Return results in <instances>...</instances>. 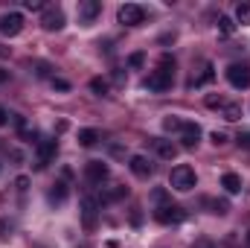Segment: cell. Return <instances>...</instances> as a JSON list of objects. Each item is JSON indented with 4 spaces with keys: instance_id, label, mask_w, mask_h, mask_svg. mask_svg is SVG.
Returning <instances> with one entry per match:
<instances>
[{
    "instance_id": "obj_1",
    "label": "cell",
    "mask_w": 250,
    "mask_h": 248,
    "mask_svg": "<svg viewBox=\"0 0 250 248\" xmlns=\"http://www.w3.org/2000/svg\"><path fill=\"white\" fill-rule=\"evenodd\" d=\"M172 82H175V59H169V56H163L160 64H157V70H151L148 76H146V88L151 91V94H163V91H169L172 88Z\"/></svg>"
},
{
    "instance_id": "obj_2",
    "label": "cell",
    "mask_w": 250,
    "mask_h": 248,
    "mask_svg": "<svg viewBox=\"0 0 250 248\" xmlns=\"http://www.w3.org/2000/svg\"><path fill=\"white\" fill-rule=\"evenodd\" d=\"M169 184H172V190H178V193H189L192 187L198 184L195 170H192V167H187V164L175 167V170H172V175H169Z\"/></svg>"
},
{
    "instance_id": "obj_3",
    "label": "cell",
    "mask_w": 250,
    "mask_h": 248,
    "mask_svg": "<svg viewBox=\"0 0 250 248\" xmlns=\"http://www.w3.org/2000/svg\"><path fill=\"white\" fill-rule=\"evenodd\" d=\"M56 152H59V140H53V137L38 140L35 143V170H47L50 161L56 158Z\"/></svg>"
},
{
    "instance_id": "obj_4",
    "label": "cell",
    "mask_w": 250,
    "mask_h": 248,
    "mask_svg": "<svg viewBox=\"0 0 250 248\" xmlns=\"http://www.w3.org/2000/svg\"><path fill=\"white\" fill-rule=\"evenodd\" d=\"M154 219L160 222V225H178V222H184L187 219V210L181 207V204H163V207H154Z\"/></svg>"
},
{
    "instance_id": "obj_5",
    "label": "cell",
    "mask_w": 250,
    "mask_h": 248,
    "mask_svg": "<svg viewBox=\"0 0 250 248\" xmlns=\"http://www.w3.org/2000/svg\"><path fill=\"white\" fill-rule=\"evenodd\" d=\"M117 18H120V24H125V26H140L146 21V9L137 6V3H125V6H120Z\"/></svg>"
},
{
    "instance_id": "obj_6",
    "label": "cell",
    "mask_w": 250,
    "mask_h": 248,
    "mask_svg": "<svg viewBox=\"0 0 250 248\" xmlns=\"http://www.w3.org/2000/svg\"><path fill=\"white\" fill-rule=\"evenodd\" d=\"M64 24H67V18H64V12L59 6H47V9H44L41 26H44L47 32H59V29H64Z\"/></svg>"
},
{
    "instance_id": "obj_7",
    "label": "cell",
    "mask_w": 250,
    "mask_h": 248,
    "mask_svg": "<svg viewBox=\"0 0 250 248\" xmlns=\"http://www.w3.org/2000/svg\"><path fill=\"white\" fill-rule=\"evenodd\" d=\"M227 82H230L236 91L250 88V67L248 64H230V67H227Z\"/></svg>"
},
{
    "instance_id": "obj_8",
    "label": "cell",
    "mask_w": 250,
    "mask_h": 248,
    "mask_svg": "<svg viewBox=\"0 0 250 248\" xmlns=\"http://www.w3.org/2000/svg\"><path fill=\"white\" fill-rule=\"evenodd\" d=\"M96 207H99V201H96L93 196H84V198H82V225H84V231H93V228H96V222H99Z\"/></svg>"
},
{
    "instance_id": "obj_9",
    "label": "cell",
    "mask_w": 250,
    "mask_h": 248,
    "mask_svg": "<svg viewBox=\"0 0 250 248\" xmlns=\"http://www.w3.org/2000/svg\"><path fill=\"white\" fill-rule=\"evenodd\" d=\"M21 29H23V15L21 12H9V15L0 18V35L15 38V35H21Z\"/></svg>"
},
{
    "instance_id": "obj_10",
    "label": "cell",
    "mask_w": 250,
    "mask_h": 248,
    "mask_svg": "<svg viewBox=\"0 0 250 248\" xmlns=\"http://www.w3.org/2000/svg\"><path fill=\"white\" fill-rule=\"evenodd\" d=\"M108 164H102V161H87L84 164V178L90 181V184H102L105 178H108Z\"/></svg>"
},
{
    "instance_id": "obj_11",
    "label": "cell",
    "mask_w": 250,
    "mask_h": 248,
    "mask_svg": "<svg viewBox=\"0 0 250 248\" xmlns=\"http://www.w3.org/2000/svg\"><path fill=\"white\" fill-rule=\"evenodd\" d=\"M178 140H181L184 149H195L198 140H201V125L198 123H184V128L178 131Z\"/></svg>"
},
{
    "instance_id": "obj_12",
    "label": "cell",
    "mask_w": 250,
    "mask_h": 248,
    "mask_svg": "<svg viewBox=\"0 0 250 248\" xmlns=\"http://www.w3.org/2000/svg\"><path fill=\"white\" fill-rule=\"evenodd\" d=\"M128 167H131V173H134L137 178H148V175L154 173V167H151V161H148L146 155H131Z\"/></svg>"
},
{
    "instance_id": "obj_13",
    "label": "cell",
    "mask_w": 250,
    "mask_h": 248,
    "mask_svg": "<svg viewBox=\"0 0 250 248\" xmlns=\"http://www.w3.org/2000/svg\"><path fill=\"white\" fill-rule=\"evenodd\" d=\"M99 12H102V3H99V0H82V3H79V21H82V24L96 21Z\"/></svg>"
},
{
    "instance_id": "obj_14",
    "label": "cell",
    "mask_w": 250,
    "mask_h": 248,
    "mask_svg": "<svg viewBox=\"0 0 250 248\" xmlns=\"http://www.w3.org/2000/svg\"><path fill=\"white\" fill-rule=\"evenodd\" d=\"M154 143V152L160 155V158H166V161H175V155H178V146L172 143V140H166V137H157V140H151Z\"/></svg>"
},
{
    "instance_id": "obj_15",
    "label": "cell",
    "mask_w": 250,
    "mask_h": 248,
    "mask_svg": "<svg viewBox=\"0 0 250 248\" xmlns=\"http://www.w3.org/2000/svg\"><path fill=\"white\" fill-rule=\"evenodd\" d=\"M47 201H50V204H56V207H59V204H64V201H67V184H64V181H59V184L50 187Z\"/></svg>"
},
{
    "instance_id": "obj_16",
    "label": "cell",
    "mask_w": 250,
    "mask_h": 248,
    "mask_svg": "<svg viewBox=\"0 0 250 248\" xmlns=\"http://www.w3.org/2000/svg\"><path fill=\"white\" fill-rule=\"evenodd\" d=\"M221 187H224L230 196H236V193H242V178H239L236 173H224V175H221Z\"/></svg>"
},
{
    "instance_id": "obj_17",
    "label": "cell",
    "mask_w": 250,
    "mask_h": 248,
    "mask_svg": "<svg viewBox=\"0 0 250 248\" xmlns=\"http://www.w3.org/2000/svg\"><path fill=\"white\" fill-rule=\"evenodd\" d=\"M204 204H207V207H209V213H215V216L230 213V201H227V198H204Z\"/></svg>"
},
{
    "instance_id": "obj_18",
    "label": "cell",
    "mask_w": 250,
    "mask_h": 248,
    "mask_svg": "<svg viewBox=\"0 0 250 248\" xmlns=\"http://www.w3.org/2000/svg\"><path fill=\"white\" fill-rule=\"evenodd\" d=\"M212 79H215V67L207 62V64H204V73H201V76H195L189 85H192V88H201V85H207V82H212Z\"/></svg>"
},
{
    "instance_id": "obj_19",
    "label": "cell",
    "mask_w": 250,
    "mask_h": 248,
    "mask_svg": "<svg viewBox=\"0 0 250 248\" xmlns=\"http://www.w3.org/2000/svg\"><path fill=\"white\" fill-rule=\"evenodd\" d=\"M79 143L82 146H96L99 143V131L96 128H82L79 131Z\"/></svg>"
},
{
    "instance_id": "obj_20",
    "label": "cell",
    "mask_w": 250,
    "mask_h": 248,
    "mask_svg": "<svg viewBox=\"0 0 250 248\" xmlns=\"http://www.w3.org/2000/svg\"><path fill=\"white\" fill-rule=\"evenodd\" d=\"M221 111H224V120H230V123L242 120V105H239V102H227Z\"/></svg>"
},
{
    "instance_id": "obj_21",
    "label": "cell",
    "mask_w": 250,
    "mask_h": 248,
    "mask_svg": "<svg viewBox=\"0 0 250 248\" xmlns=\"http://www.w3.org/2000/svg\"><path fill=\"white\" fill-rule=\"evenodd\" d=\"M218 32H221V35H233V32H236V21L227 18V15H221V18H218Z\"/></svg>"
},
{
    "instance_id": "obj_22",
    "label": "cell",
    "mask_w": 250,
    "mask_h": 248,
    "mask_svg": "<svg viewBox=\"0 0 250 248\" xmlns=\"http://www.w3.org/2000/svg\"><path fill=\"white\" fill-rule=\"evenodd\" d=\"M236 21L245 24V26L250 24V3H239V6H236Z\"/></svg>"
},
{
    "instance_id": "obj_23",
    "label": "cell",
    "mask_w": 250,
    "mask_h": 248,
    "mask_svg": "<svg viewBox=\"0 0 250 248\" xmlns=\"http://www.w3.org/2000/svg\"><path fill=\"white\" fill-rule=\"evenodd\" d=\"M90 91H93L96 97H105V94H108V82L96 76V79H90Z\"/></svg>"
},
{
    "instance_id": "obj_24",
    "label": "cell",
    "mask_w": 250,
    "mask_h": 248,
    "mask_svg": "<svg viewBox=\"0 0 250 248\" xmlns=\"http://www.w3.org/2000/svg\"><path fill=\"white\" fill-rule=\"evenodd\" d=\"M151 201H154L157 207H163V204H169V193H166L163 187H157V190H151Z\"/></svg>"
},
{
    "instance_id": "obj_25",
    "label": "cell",
    "mask_w": 250,
    "mask_h": 248,
    "mask_svg": "<svg viewBox=\"0 0 250 248\" xmlns=\"http://www.w3.org/2000/svg\"><path fill=\"white\" fill-rule=\"evenodd\" d=\"M128 196V187H114V190H108L105 196H102V201H117V198H123Z\"/></svg>"
},
{
    "instance_id": "obj_26",
    "label": "cell",
    "mask_w": 250,
    "mask_h": 248,
    "mask_svg": "<svg viewBox=\"0 0 250 248\" xmlns=\"http://www.w3.org/2000/svg\"><path fill=\"white\" fill-rule=\"evenodd\" d=\"M163 128H166V131H181V128H184V120H178V117H166V120H163Z\"/></svg>"
},
{
    "instance_id": "obj_27",
    "label": "cell",
    "mask_w": 250,
    "mask_h": 248,
    "mask_svg": "<svg viewBox=\"0 0 250 248\" xmlns=\"http://www.w3.org/2000/svg\"><path fill=\"white\" fill-rule=\"evenodd\" d=\"M227 102H224V97H215V94H209L207 97V108H224Z\"/></svg>"
},
{
    "instance_id": "obj_28",
    "label": "cell",
    "mask_w": 250,
    "mask_h": 248,
    "mask_svg": "<svg viewBox=\"0 0 250 248\" xmlns=\"http://www.w3.org/2000/svg\"><path fill=\"white\" fill-rule=\"evenodd\" d=\"M143 64H146V56H143V53H131V56H128V67L137 70V67H143Z\"/></svg>"
},
{
    "instance_id": "obj_29",
    "label": "cell",
    "mask_w": 250,
    "mask_h": 248,
    "mask_svg": "<svg viewBox=\"0 0 250 248\" xmlns=\"http://www.w3.org/2000/svg\"><path fill=\"white\" fill-rule=\"evenodd\" d=\"M12 228H15V225H12L9 219H0V240H9V237H12Z\"/></svg>"
},
{
    "instance_id": "obj_30",
    "label": "cell",
    "mask_w": 250,
    "mask_h": 248,
    "mask_svg": "<svg viewBox=\"0 0 250 248\" xmlns=\"http://www.w3.org/2000/svg\"><path fill=\"white\" fill-rule=\"evenodd\" d=\"M53 91L67 94V91H70V82H67V79H59V76H53Z\"/></svg>"
},
{
    "instance_id": "obj_31",
    "label": "cell",
    "mask_w": 250,
    "mask_h": 248,
    "mask_svg": "<svg viewBox=\"0 0 250 248\" xmlns=\"http://www.w3.org/2000/svg\"><path fill=\"white\" fill-rule=\"evenodd\" d=\"M23 6L29 12H38V9H44V0H23Z\"/></svg>"
},
{
    "instance_id": "obj_32",
    "label": "cell",
    "mask_w": 250,
    "mask_h": 248,
    "mask_svg": "<svg viewBox=\"0 0 250 248\" xmlns=\"http://www.w3.org/2000/svg\"><path fill=\"white\" fill-rule=\"evenodd\" d=\"M212 143H215V146H224V143H227V134H224V131H212Z\"/></svg>"
},
{
    "instance_id": "obj_33",
    "label": "cell",
    "mask_w": 250,
    "mask_h": 248,
    "mask_svg": "<svg viewBox=\"0 0 250 248\" xmlns=\"http://www.w3.org/2000/svg\"><path fill=\"white\" fill-rule=\"evenodd\" d=\"M236 140H239V146H242V149H250V131H242Z\"/></svg>"
},
{
    "instance_id": "obj_34",
    "label": "cell",
    "mask_w": 250,
    "mask_h": 248,
    "mask_svg": "<svg viewBox=\"0 0 250 248\" xmlns=\"http://www.w3.org/2000/svg\"><path fill=\"white\" fill-rule=\"evenodd\" d=\"M35 67H38V70H35V73H38V76H50V64L38 62V64H35Z\"/></svg>"
},
{
    "instance_id": "obj_35",
    "label": "cell",
    "mask_w": 250,
    "mask_h": 248,
    "mask_svg": "<svg viewBox=\"0 0 250 248\" xmlns=\"http://www.w3.org/2000/svg\"><path fill=\"white\" fill-rule=\"evenodd\" d=\"M192 248H215V246H212L209 240H195V243H192Z\"/></svg>"
},
{
    "instance_id": "obj_36",
    "label": "cell",
    "mask_w": 250,
    "mask_h": 248,
    "mask_svg": "<svg viewBox=\"0 0 250 248\" xmlns=\"http://www.w3.org/2000/svg\"><path fill=\"white\" fill-rule=\"evenodd\" d=\"M15 184H18V190H26V184H29V178H23V175H21V178H18Z\"/></svg>"
},
{
    "instance_id": "obj_37",
    "label": "cell",
    "mask_w": 250,
    "mask_h": 248,
    "mask_svg": "<svg viewBox=\"0 0 250 248\" xmlns=\"http://www.w3.org/2000/svg\"><path fill=\"white\" fill-rule=\"evenodd\" d=\"M131 222H134V225H140V222H143V216H140V210H134V213H131Z\"/></svg>"
},
{
    "instance_id": "obj_38",
    "label": "cell",
    "mask_w": 250,
    "mask_h": 248,
    "mask_svg": "<svg viewBox=\"0 0 250 248\" xmlns=\"http://www.w3.org/2000/svg\"><path fill=\"white\" fill-rule=\"evenodd\" d=\"M6 120H9V114H6V108L0 105V125H6Z\"/></svg>"
},
{
    "instance_id": "obj_39",
    "label": "cell",
    "mask_w": 250,
    "mask_h": 248,
    "mask_svg": "<svg viewBox=\"0 0 250 248\" xmlns=\"http://www.w3.org/2000/svg\"><path fill=\"white\" fill-rule=\"evenodd\" d=\"M0 82H9V70H3V67H0Z\"/></svg>"
},
{
    "instance_id": "obj_40",
    "label": "cell",
    "mask_w": 250,
    "mask_h": 248,
    "mask_svg": "<svg viewBox=\"0 0 250 248\" xmlns=\"http://www.w3.org/2000/svg\"><path fill=\"white\" fill-rule=\"evenodd\" d=\"M248 246H250V231H248Z\"/></svg>"
}]
</instances>
